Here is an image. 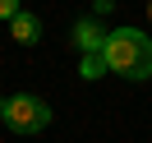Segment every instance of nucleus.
<instances>
[{
  "instance_id": "f257e3e1",
  "label": "nucleus",
  "mask_w": 152,
  "mask_h": 143,
  "mask_svg": "<svg viewBox=\"0 0 152 143\" xmlns=\"http://www.w3.org/2000/svg\"><path fill=\"white\" fill-rule=\"evenodd\" d=\"M102 56L111 65V74H120V78H134V83L152 78V37L143 28H115L106 37Z\"/></svg>"
},
{
  "instance_id": "f03ea898",
  "label": "nucleus",
  "mask_w": 152,
  "mask_h": 143,
  "mask_svg": "<svg viewBox=\"0 0 152 143\" xmlns=\"http://www.w3.org/2000/svg\"><path fill=\"white\" fill-rule=\"evenodd\" d=\"M5 125L14 134H42L51 125V106L32 92H14V97H5Z\"/></svg>"
},
{
  "instance_id": "7ed1b4c3",
  "label": "nucleus",
  "mask_w": 152,
  "mask_h": 143,
  "mask_svg": "<svg viewBox=\"0 0 152 143\" xmlns=\"http://www.w3.org/2000/svg\"><path fill=\"white\" fill-rule=\"evenodd\" d=\"M10 37L19 42V46H37V42H42V19L28 14V10H19V14L10 19Z\"/></svg>"
},
{
  "instance_id": "20e7f679",
  "label": "nucleus",
  "mask_w": 152,
  "mask_h": 143,
  "mask_svg": "<svg viewBox=\"0 0 152 143\" xmlns=\"http://www.w3.org/2000/svg\"><path fill=\"white\" fill-rule=\"evenodd\" d=\"M106 37H111V32H106L97 19H78V23H74V46H78V51H102Z\"/></svg>"
},
{
  "instance_id": "39448f33",
  "label": "nucleus",
  "mask_w": 152,
  "mask_h": 143,
  "mask_svg": "<svg viewBox=\"0 0 152 143\" xmlns=\"http://www.w3.org/2000/svg\"><path fill=\"white\" fill-rule=\"evenodd\" d=\"M78 74H83V78H102V74H111V65H106V56H102V51H83V60H78Z\"/></svg>"
},
{
  "instance_id": "423d86ee",
  "label": "nucleus",
  "mask_w": 152,
  "mask_h": 143,
  "mask_svg": "<svg viewBox=\"0 0 152 143\" xmlns=\"http://www.w3.org/2000/svg\"><path fill=\"white\" fill-rule=\"evenodd\" d=\"M19 14V0H0V19H14Z\"/></svg>"
},
{
  "instance_id": "0eeeda50",
  "label": "nucleus",
  "mask_w": 152,
  "mask_h": 143,
  "mask_svg": "<svg viewBox=\"0 0 152 143\" xmlns=\"http://www.w3.org/2000/svg\"><path fill=\"white\" fill-rule=\"evenodd\" d=\"M0 120H5V97H0Z\"/></svg>"
}]
</instances>
